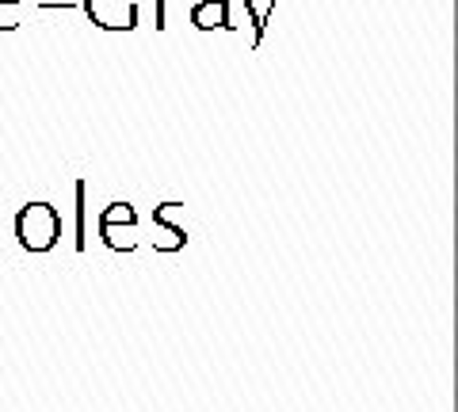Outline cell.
<instances>
[{
	"label": "cell",
	"instance_id": "3",
	"mask_svg": "<svg viewBox=\"0 0 458 412\" xmlns=\"http://www.w3.org/2000/svg\"><path fill=\"white\" fill-rule=\"evenodd\" d=\"M81 12L99 31H134L138 0H81Z\"/></svg>",
	"mask_w": 458,
	"mask_h": 412
},
{
	"label": "cell",
	"instance_id": "6",
	"mask_svg": "<svg viewBox=\"0 0 458 412\" xmlns=\"http://www.w3.org/2000/svg\"><path fill=\"white\" fill-rule=\"evenodd\" d=\"M73 198H77V230H73V248L84 252L89 248V183L77 180V188H73Z\"/></svg>",
	"mask_w": 458,
	"mask_h": 412
},
{
	"label": "cell",
	"instance_id": "8",
	"mask_svg": "<svg viewBox=\"0 0 458 412\" xmlns=\"http://www.w3.org/2000/svg\"><path fill=\"white\" fill-rule=\"evenodd\" d=\"M23 23V0H0V31H16Z\"/></svg>",
	"mask_w": 458,
	"mask_h": 412
},
{
	"label": "cell",
	"instance_id": "7",
	"mask_svg": "<svg viewBox=\"0 0 458 412\" xmlns=\"http://www.w3.org/2000/svg\"><path fill=\"white\" fill-rule=\"evenodd\" d=\"M245 12H249V23H252V50H260V42L267 35V20H271V12H276V0H245Z\"/></svg>",
	"mask_w": 458,
	"mask_h": 412
},
{
	"label": "cell",
	"instance_id": "4",
	"mask_svg": "<svg viewBox=\"0 0 458 412\" xmlns=\"http://www.w3.org/2000/svg\"><path fill=\"white\" fill-rule=\"evenodd\" d=\"M183 210V203H161L153 206V248L157 252H183L188 248V230H183V222H176V214Z\"/></svg>",
	"mask_w": 458,
	"mask_h": 412
},
{
	"label": "cell",
	"instance_id": "2",
	"mask_svg": "<svg viewBox=\"0 0 458 412\" xmlns=\"http://www.w3.org/2000/svg\"><path fill=\"white\" fill-rule=\"evenodd\" d=\"M99 240L111 252H138L141 245V225H138V210L131 203H111L99 210Z\"/></svg>",
	"mask_w": 458,
	"mask_h": 412
},
{
	"label": "cell",
	"instance_id": "5",
	"mask_svg": "<svg viewBox=\"0 0 458 412\" xmlns=\"http://www.w3.org/2000/svg\"><path fill=\"white\" fill-rule=\"evenodd\" d=\"M191 27L195 31H233L229 0H195L191 4Z\"/></svg>",
	"mask_w": 458,
	"mask_h": 412
},
{
	"label": "cell",
	"instance_id": "9",
	"mask_svg": "<svg viewBox=\"0 0 458 412\" xmlns=\"http://www.w3.org/2000/svg\"><path fill=\"white\" fill-rule=\"evenodd\" d=\"M153 8H157V31H165V27H168V0H153Z\"/></svg>",
	"mask_w": 458,
	"mask_h": 412
},
{
	"label": "cell",
	"instance_id": "1",
	"mask_svg": "<svg viewBox=\"0 0 458 412\" xmlns=\"http://www.w3.org/2000/svg\"><path fill=\"white\" fill-rule=\"evenodd\" d=\"M16 240L23 252H54L57 240H62V214H57V206L47 203V198H35V203H27L20 214H16Z\"/></svg>",
	"mask_w": 458,
	"mask_h": 412
}]
</instances>
